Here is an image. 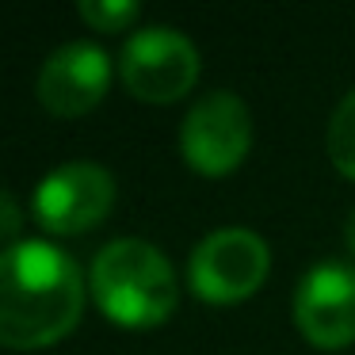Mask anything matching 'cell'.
Here are the masks:
<instances>
[{"mask_svg":"<svg viewBox=\"0 0 355 355\" xmlns=\"http://www.w3.org/2000/svg\"><path fill=\"white\" fill-rule=\"evenodd\" d=\"M294 324L313 347L336 352L355 340V268L324 260L302 275L294 291Z\"/></svg>","mask_w":355,"mask_h":355,"instance_id":"52a82bcc","label":"cell"},{"mask_svg":"<svg viewBox=\"0 0 355 355\" xmlns=\"http://www.w3.org/2000/svg\"><path fill=\"white\" fill-rule=\"evenodd\" d=\"M115 207V176L96 161H69L39 180L31 214L46 233L69 237L100 225Z\"/></svg>","mask_w":355,"mask_h":355,"instance_id":"5b68a950","label":"cell"},{"mask_svg":"<svg viewBox=\"0 0 355 355\" xmlns=\"http://www.w3.org/2000/svg\"><path fill=\"white\" fill-rule=\"evenodd\" d=\"M344 245H347V252L355 256V210L347 214V222H344Z\"/></svg>","mask_w":355,"mask_h":355,"instance_id":"7c38bea8","label":"cell"},{"mask_svg":"<svg viewBox=\"0 0 355 355\" xmlns=\"http://www.w3.org/2000/svg\"><path fill=\"white\" fill-rule=\"evenodd\" d=\"M111 88V58L96 42H65L42 62L35 96L58 119H77L100 107Z\"/></svg>","mask_w":355,"mask_h":355,"instance_id":"ba28073f","label":"cell"},{"mask_svg":"<svg viewBox=\"0 0 355 355\" xmlns=\"http://www.w3.org/2000/svg\"><path fill=\"white\" fill-rule=\"evenodd\" d=\"M271 271L268 241L252 230H214L195 245L187 260V283L207 306H237L252 298Z\"/></svg>","mask_w":355,"mask_h":355,"instance_id":"3957f363","label":"cell"},{"mask_svg":"<svg viewBox=\"0 0 355 355\" xmlns=\"http://www.w3.org/2000/svg\"><path fill=\"white\" fill-rule=\"evenodd\" d=\"M80 313L85 275L65 248L46 241L0 248V347H50L77 329Z\"/></svg>","mask_w":355,"mask_h":355,"instance_id":"6da1fadb","label":"cell"},{"mask_svg":"<svg viewBox=\"0 0 355 355\" xmlns=\"http://www.w3.org/2000/svg\"><path fill=\"white\" fill-rule=\"evenodd\" d=\"M19 225H24V214H19V202L12 199L8 191H0V245L16 237V233H19Z\"/></svg>","mask_w":355,"mask_h":355,"instance_id":"8fae6325","label":"cell"},{"mask_svg":"<svg viewBox=\"0 0 355 355\" xmlns=\"http://www.w3.org/2000/svg\"><path fill=\"white\" fill-rule=\"evenodd\" d=\"M329 157L340 176L355 180V92H347L329 119Z\"/></svg>","mask_w":355,"mask_h":355,"instance_id":"9c48e42d","label":"cell"},{"mask_svg":"<svg viewBox=\"0 0 355 355\" xmlns=\"http://www.w3.org/2000/svg\"><path fill=\"white\" fill-rule=\"evenodd\" d=\"M77 12L92 31H126L141 16L134 0H80Z\"/></svg>","mask_w":355,"mask_h":355,"instance_id":"30bf717a","label":"cell"},{"mask_svg":"<svg viewBox=\"0 0 355 355\" xmlns=\"http://www.w3.org/2000/svg\"><path fill=\"white\" fill-rule=\"evenodd\" d=\"M252 149V115L233 92H207L180 126V153L202 176H225Z\"/></svg>","mask_w":355,"mask_h":355,"instance_id":"8992f818","label":"cell"},{"mask_svg":"<svg viewBox=\"0 0 355 355\" xmlns=\"http://www.w3.org/2000/svg\"><path fill=\"white\" fill-rule=\"evenodd\" d=\"M199 50L176 27H141L123 42L119 77L126 92L146 103H176L199 80Z\"/></svg>","mask_w":355,"mask_h":355,"instance_id":"277c9868","label":"cell"},{"mask_svg":"<svg viewBox=\"0 0 355 355\" xmlns=\"http://www.w3.org/2000/svg\"><path fill=\"white\" fill-rule=\"evenodd\" d=\"M96 306L123 329H157L180 302V283L168 256L141 237H119L103 245L88 271Z\"/></svg>","mask_w":355,"mask_h":355,"instance_id":"7a4b0ae2","label":"cell"}]
</instances>
